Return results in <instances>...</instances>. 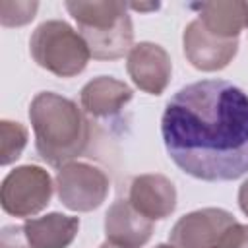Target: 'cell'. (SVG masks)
Here are the masks:
<instances>
[{"label":"cell","instance_id":"cell-1","mask_svg":"<svg viewBox=\"0 0 248 248\" xmlns=\"http://www.w3.org/2000/svg\"><path fill=\"white\" fill-rule=\"evenodd\" d=\"M161 136L172 163L203 182L248 172V93L225 79L178 89L165 105Z\"/></svg>","mask_w":248,"mask_h":248},{"label":"cell","instance_id":"cell-2","mask_svg":"<svg viewBox=\"0 0 248 248\" xmlns=\"http://www.w3.org/2000/svg\"><path fill=\"white\" fill-rule=\"evenodd\" d=\"M29 122L39 157L50 167H64L85 153L91 124L76 101L52 91H41L29 105Z\"/></svg>","mask_w":248,"mask_h":248},{"label":"cell","instance_id":"cell-3","mask_svg":"<svg viewBox=\"0 0 248 248\" xmlns=\"http://www.w3.org/2000/svg\"><path fill=\"white\" fill-rule=\"evenodd\" d=\"M29 52L37 66L58 78L81 74L91 58L81 33L62 19H48L37 25L29 37Z\"/></svg>","mask_w":248,"mask_h":248},{"label":"cell","instance_id":"cell-4","mask_svg":"<svg viewBox=\"0 0 248 248\" xmlns=\"http://www.w3.org/2000/svg\"><path fill=\"white\" fill-rule=\"evenodd\" d=\"M52 192L54 184L48 170L37 165H21L4 176L0 203L8 215L31 219L50 203Z\"/></svg>","mask_w":248,"mask_h":248},{"label":"cell","instance_id":"cell-5","mask_svg":"<svg viewBox=\"0 0 248 248\" xmlns=\"http://www.w3.org/2000/svg\"><path fill=\"white\" fill-rule=\"evenodd\" d=\"M54 188L66 209L87 213L103 205L110 192V180L103 169L91 163L72 161L58 169Z\"/></svg>","mask_w":248,"mask_h":248},{"label":"cell","instance_id":"cell-6","mask_svg":"<svg viewBox=\"0 0 248 248\" xmlns=\"http://www.w3.org/2000/svg\"><path fill=\"white\" fill-rule=\"evenodd\" d=\"M238 223L234 215L221 207H203L182 215L169 232L174 248H217L223 234Z\"/></svg>","mask_w":248,"mask_h":248},{"label":"cell","instance_id":"cell-7","mask_svg":"<svg viewBox=\"0 0 248 248\" xmlns=\"http://www.w3.org/2000/svg\"><path fill=\"white\" fill-rule=\"evenodd\" d=\"M186 60L200 72H219L227 68L238 52V39H221L209 33L196 17L182 33Z\"/></svg>","mask_w":248,"mask_h":248},{"label":"cell","instance_id":"cell-8","mask_svg":"<svg viewBox=\"0 0 248 248\" xmlns=\"http://www.w3.org/2000/svg\"><path fill=\"white\" fill-rule=\"evenodd\" d=\"M126 70L138 89L149 95H161L170 83L172 62L161 45L141 41L130 48Z\"/></svg>","mask_w":248,"mask_h":248},{"label":"cell","instance_id":"cell-9","mask_svg":"<svg viewBox=\"0 0 248 248\" xmlns=\"http://www.w3.org/2000/svg\"><path fill=\"white\" fill-rule=\"evenodd\" d=\"M176 198L172 180L159 172L138 174L128 188V202L132 207L151 221L167 219L176 209Z\"/></svg>","mask_w":248,"mask_h":248},{"label":"cell","instance_id":"cell-10","mask_svg":"<svg viewBox=\"0 0 248 248\" xmlns=\"http://www.w3.org/2000/svg\"><path fill=\"white\" fill-rule=\"evenodd\" d=\"M107 240L122 248H141L153 234V221L138 213L128 200H116L105 213Z\"/></svg>","mask_w":248,"mask_h":248},{"label":"cell","instance_id":"cell-11","mask_svg":"<svg viewBox=\"0 0 248 248\" xmlns=\"http://www.w3.org/2000/svg\"><path fill=\"white\" fill-rule=\"evenodd\" d=\"M132 87L112 76L93 78L79 91L81 108L93 118H110L118 114L132 101Z\"/></svg>","mask_w":248,"mask_h":248},{"label":"cell","instance_id":"cell-12","mask_svg":"<svg viewBox=\"0 0 248 248\" xmlns=\"http://www.w3.org/2000/svg\"><path fill=\"white\" fill-rule=\"evenodd\" d=\"M23 231L33 248H68L78 236L79 219L54 211L25 219Z\"/></svg>","mask_w":248,"mask_h":248},{"label":"cell","instance_id":"cell-13","mask_svg":"<svg viewBox=\"0 0 248 248\" xmlns=\"http://www.w3.org/2000/svg\"><path fill=\"white\" fill-rule=\"evenodd\" d=\"M200 12L198 19L203 27L221 39H238L242 29L248 27V2L227 0V2H202L194 4Z\"/></svg>","mask_w":248,"mask_h":248},{"label":"cell","instance_id":"cell-14","mask_svg":"<svg viewBox=\"0 0 248 248\" xmlns=\"http://www.w3.org/2000/svg\"><path fill=\"white\" fill-rule=\"evenodd\" d=\"M68 14L76 19L78 31L83 33H99L116 27L122 19L128 17V4L116 0H70L64 4Z\"/></svg>","mask_w":248,"mask_h":248},{"label":"cell","instance_id":"cell-15","mask_svg":"<svg viewBox=\"0 0 248 248\" xmlns=\"http://www.w3.org/2000/svg\"><path fill=\"white\" fill-rule=\"evenodd\" d=\"M91 50V56L97 60H118L130 52L134 46V25L128 16L116 27L99 31V33H83L81 35Z\"/></svg>","mask_w":248,"mask_h":248},{"label":"cell","instance_id":"cell-16","mask_svg":"<svg viewBox=\"0 0 248 248\" xmlns=\"http://www.w3.org/2000/svg\"><path fill=\"white\" fill-rule=\"evenodd\" d=\"M27 128L14 120H0V165L17 161L27 145Z\"/></svg>","mask_w":248,"mask_h":248},{"label":"cell","instance_id":"cell-17","mask_svg":"<svg viewBox=\"0 0 248 248\" xmlns=\"http://www.w3.org/2000/svg\"><path fill=\"white\" fill-rule=\"evenodd\" d=\"M39 10V2H0V23L4 27H19L29 23Z\"/></svg>","mask_w":248,"mask_h":248},{"label":"cell","instance_id":"cell-18","mask_svg":"<svg viewBox=\"0 0 248 248\" xmlns=\"http://www.w3.org/2000/svg\"><path fill=\"white\" fill-rule=\"evenodd\" d=\"M0 248H33L25 236L23 225H6L0 231Z\"/></svg>","mask_w":248,"mask_h":248},{"label":"cell","instance_id":"cell-19","mask_svg":"<svg viewBox=\"0 0 248 248\" xmlns=\"http://www.w3.org/2000/svg\"><path fill=\"white\" fill-rule=\"evenodd\" d=\"M217 248H248V225L234 223L223 234Z\"/></svg>","mask_w":248,"mask_h":248},{"label":"cell","instance_id":"cell-20","mask_svg":"<svg viewBox=\"0 0 248 248\" xmlns=\"http://www.w3.org/2000/svg\"><path fill=\"white\" fill-rule=\"evenodd\" d=\"M238 207H240V211L248 217V178L240 184V188H238Z\"/></svg>","mask_w":248,"mask_h":248},{"label":"cell","instance_id":"cell-21","mask_svg":"<svg viewBox=\"0 0 248 248\" xmlns=\"http://www.w3.org/2000/svg\"><path fill=\"white\" fill-rule=\"evenodd\" d=\"M128 8H132L136 12H147V10H157L159 4H128Z\"/></svg>","mask_w":248,"mask_h":248},{"label":"cell","instance_id":"cell-22","mask_svg":"<svg viewBox=\"0 0 248 248\" xmlns=\"http://www.w3.org/2000/svg\"><path fill=\"white\" fill-rule=\"evenodd\" d=\"M99 248H122V246H116V244H112V242H108V240H105Z\"/></svg>","mask_w":248,"mask_h":248},{"label":"cell","instance_id":"cell-23","mask_svg":"<svg viewBox=\"0 0 248 248\" xmlns=\"http://www.w3.org/2000/svg\"><path fill=\"white\" fill-rule=\"evenodd\" d=\"M155 248H174V246L172 244H157Z\"/></svg>","mask_w":248,"mask_h":248},{"label":"cell","instance_id":"cell-24","mask_svg":"<svg viewBox=\"0 0 248 248\" xmlns=\"http://www.w3.org/2000/svg\"><path fill=\"white\" fill-rule=\"evenodd\" d=\"M246 29H248V27H246Z\"/></svg>","mask_w":248,"mask_h":248}]
</instances>
